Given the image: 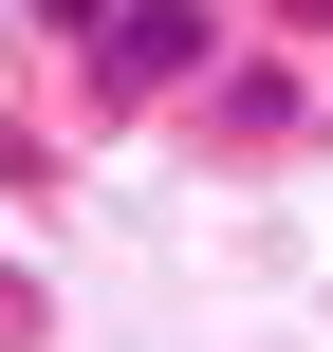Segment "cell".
Instances as JSON below:
<instances>
[{
    "label": "cell",
    "mask_w": 333,
    "mask_h": 352,
    "mask_svg": "<svg viewBox=\"0 0 333 352\" xmlns=\"http://www.w3.org/2000/svg\"><path fill=\"white\" fill-rule=\"evenodd\" d=\"M111 74H204V0H111Z\"/></svg>",
    "instance_id": "6da1fadb"
},
{
    "label": "cell",
    "mask_w": 333,
    "mask_h": 352,
    "mask_svg": "<svg viewBox=\"0 0 333 352\" xmlns=\"http://www.w3.org/2000/svg\"><path fill=\"white\" fill-rule=\"evenodd\" d=\"M56 19H111V0H56Z\"/></svg>",
    "instance_id": "7a4b0ae2"
}]
</instances>
